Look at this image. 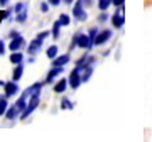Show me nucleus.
<instances>
[{
    "mask_svg": "<svg viewBox=\"0 0 152 142\" xmlns=\"http://www.w3.org/2000/svg\"><path fill=\"white\" fill-rule=\"evenodd\" d=\"M14 10H15V20H17V22L24 24V22L27 20V5H26L24 2H19V4H15Z\"/></svg>",
    "mask_w": 152,
    "mask_h": 142,
    "instance_id": "nucleus-3",
    "label": "nucleus"
},
{
    "mask_svg": "<svg viewBox=\"0 0 152 142\" xmlns=\"http://www.w3.org/2000/svg\"><path fill=\"white\" fill-rule=\"evenodd\" d=\"M98 34V29L96 27H91L90 31H88V39H90V49H91L93 46H95V37H96Z\"/></svg>",
    "mask_w": 152,
    "mask_h": 142,
    "instance_id": "nucleus-20",
    "label": "nucleus"
},
{
    "mask_svg": "<svg viewBox=\"0 0 152 142\" xmlns=\"http://www.w3.org/2000/svg\"><path fill=\"white\" fill-rule=\"evenodd\" d=\"M63 73V66H53L51 70L48 71V76H46V83H53L54 78H58Z\"/></svg>",
    "mask_w": 152,
    "mask_h": 142,
    "instance_id": "nucleus-11",
    "label": "nucleus"
},
{
    "mask_svg": "<svg viewBox=\"0 0 152 142\" xmlns=\"http://www.w3.org/2000/svg\"><path fill=\"white\" fill-rule=\"evenodd\" d=\"M7 4H9V0H0V5H2V7H5Z\"/></svg>",
    "mask_w": 152,
    "mask_h": 142,
    "instance_id": "nucleus-34",
    "label": "nucleus"
},
{
    "mask_svg": "<svg viewBox=\"0 0 152 142\" xmlns=\"http://www.w3.org/2000/svg\"><path fill=\"white\" fill-rule=\"evenodd\" d=\"M76 46H78V32H76L75 36H73V39H71V46H69V48H71V49H75Z\"/></svg>",
    "mask_w": 152,
    "mask_h": 142,
    "instance_id": "nucleus-28",
    "label": "nucleus"
},
{
    "mask_svg": "<svg viewBox=\"0 0 152 142\" xmlns=\"http://www.w3.org/2000/svg\"><path fill=\"white\" fill-rule=\"evenodd\" d=\"M17 36H20V34L17 32V31H10V39H14V37H17Z\"/></svg>",
    "mask_w": 152,
    "mask_h": 142,
    "instance_id": "nucleus-33",
    "label": "nucleus"
},
{
    "mask_svg": "<svg viewBox=\"0 0 152 142\" xmlns=\"http://www.w3.org/2000/svg\"><path fill=\"white\" fill-rule=\"evenodd\" d=\"M68 83H69V86L73 88V90H76V88L81 85V70L80 68H75V70L69 73V78H68Z\"/></svg>",
    "mask_w": 152,
    "mask_h": 142,
    "instance_id": "nucleus-5",
    "label": "nucleus"
},
{
    "mask_svg": "<svg viewBox=\"0 0 152 142\" xmlns=\"http://www.w3.org/2000/svg\"><path fill=\"white\" fill-rule=\"evenodd\" d=\"M73 17H75L76 20H80V22H83V20H86V10H85V5H83V2L81 0H78L75 5H73Z\"/></svg>",
    "mask_w": 152,
    "mask_h": 142,
    "instance_id": "nucleus-4",
    "label": "nucleus"
},
{
    "mask_svg": "<svg viewBox=\"0 0 152 142\" xmlns=\"http://www.w3.org/2000/svg\"><path fill=\"white\" fill-rule=\"evenodd\" d=\"M9 59H10L12 64H20L22 61H24V54H22V51H12Z\"/></svg>",
    "mask_w": 152,
    "mask_h": 142,
    "instance_id": "nucleus-15",
    "label": "nucleus"
},
{
    "mask_svg": "<svg viewBox=\"0 0 152 142\" xmlns=\"http://www.w3.org/2000/svg\"><path fill=\"white\" fill-rule=\"evenodd\" d=\"M22 75H24V64H15V68H14V73H12V80L14 81H19L22 78Z\"/></svg>",
    "mask_w": 152,
    "mask_h": 142,
    "instance_id": "nucleus-16",
    "label": "nucleus"
},
{
    "mask_svg": "<svg viewBox=\"0 0 152 142\" xmlns=\"http://www.w3.org/2000/svg\"><path fill=\"white\" fill-rule=\"evenodd\" d=\"M81 2H83V5H85V7H90V5H91V4H93V0H81Z\"/></svg>",
    "mask_w": 152,
    "mask_h": 142,
    "instance_id": "nucleus-32",
    "label": "nucleus"
},
{
    "mask_svg": "<svg viewBox=\"0 0 152 142\" xmlns=\"http://www.w3.org/2000/svg\"><path fill=\"white\" fill-rule=\"evenodd\" d=\"M110 37H112V31H110V29H103V31H98L96 37H95V46H102V44H105Z\"/></svg>",
    "mask_w": 152,
    "mask_h": 142,
    "instance_id": "nucleus-8",
    "label": "nucleus"
},
{
    "mask_svg": "<svg viewBox=\"0 0 152 142\" xmlns=\"http://www.w3.org/2000/svg\"><path fill=\"white\" fill-rule=\"evenodd\" d=\"M69 54H61V56H56L54 59H53V66H64L69 63Z\"/></svg>",
    "mask_w": 152,
    "mask_h": 142,
    "instance_id": "nucleus-14",
    "label": "nucleus"
},
{
    "mask_svg": "<svg viewBox=\"0 0 152 142\" xmlns=\"http://www.w3.org/2000/svg\"><path fill=\"white\" fill-rule=\"evenodd\" d=\"M5 53V44H4V41H0V56Z\"/></svg>",
    "mask_w": 152,
    "mask_h": 142,
    "instance_id": "nucleus-30",
    "label": "nucleus"
},
{
    "mask_svg": "<svg viewBox=\"0 0 152 142\" xmlns=\"http://www.w3.org/2000/svg\"><path fill=\"white\" fill-rule=\"evenodd\" d=\"M49 2V5H59L61 4V0H48Z\"/></svg>",
    "mask_w": 152,
    "mask_h": 142,
    "instance_id": "nucleus-31",
    "label": "nucleus"
},
{
    "mask_svg": "<svg viewBox=\"0 0 152 142\" xmlns=\"http://www.w3.org/2000/svg\"><path fill=\"white\" fill-rule=\"evenodd\" d=\"M58 54H59V49H58V46H56V44L49 46L48 51H46V56H48V59H54Z\"/></svg>",
    "mask_w": 152,
    "mask_h": 142,
    "instance_id": "nucleus-18",
    "label": "nucleus"
},
{
    "mask_svg": "<svg viewBox=\"0 0 152 142\" xmlns=\"http://www.w3.org/2000/svg\"><path fill=\"white\" fill-rule=\"evenodd\" d=\"M41 10H42V12H48V10H49L48 2H42V4H41Z\"/></svg>",
    "mask_w": 152,
    "mask_h": 142,
    "instance_id": "nucleus-29",
    "label": "nucleus"
},
{
    "mask_svg": "<svg viewBox=\"0 0 152 142\" xmlns=\"http://www.w3.org/2000/svg\"><path fill=\"white\" fill-rule=\"evenodd\" d=\"M49 36V31H42V32H39L36 37L29 42V46H27V53L31 56H36L41 51V46H42V42H44V39Z\"/></svg>",
    "mask_w": 152,
    "mask_h": 142,
    "instance_id": "nucleus-1",
    "label": "nucleus"
},
{
    "mask_svg": "<svg viewBox=\"0 0 152 142\" xmlns=\"http://www.w3.org/2000/svg\"><path fill=\"white\" fill-rule=\"evenodd\" d=\"M73 107H75V105L69 102V98H63L61 100V108L63 110H69V108H73Z\"/></svg>",
    "mask_w": 152,
    "mask_h": 142,
    "instance_id": "nucleus-25",
    "label": "nucleus"
},
{
    "mask_svg": "<svg viewBox=\"0 0 152 142\" xmlns=\"http://www.w3.org/2000/svg\"><path fill=\"white\" fill-rule=\"evenodd\" d=\"M7 108H9V100H7V95L4 93L0 97V115H5Z\"/></svg>",
    "mask_w": 152,
    "mask_h": 142,
    "instance_id": "nucleus-19",
    "label": "nucleus"
},
{
    "mask_svg": "<svg viewBox=\"0 0 152 142\" xmlns=\"http://www.w3.org/2000/svg\"><path fill=\"white\" fill-rule=\"evenodd\" d=\"M108 19H110V17H108V14H107V10H102V14L98 15V20H100V22H107Z\"/></svg>",
    "mask_w": 152,
    "mask_h": 142,
    "instance_id": "nucleus-26",
    "label": "nucleus"
},
{
    "mask_svg": "<svg viewBox=\"0 0 152 142\" xmlns=\"http://www.w3.org/2000/svg\"><path fill=\"white\" fill-rule=\"evenodd\" d=\"M26 46V39L22 36H17V37L10 39V44H9V49L10 51H22V48Z\"/></svg>",
    "mask_w": 152,
    "mask_h": 142,
    "instance_id": "nucleus-9",
    "label": "nucleus"
},
{
    "mask_svg": "<svg viewBox=\"0 0 152 142\" xmlns=\"http://www.w3.org/2000/svg\"><path fill=\"white\" fill-rule=\"evenodd\" d=\"M5 117L9 119V120H15L17 117H20V110L17 108V105H12V107H9V108H7Z\"/></svg>",
    "mask_w": 152,
    "mask_h": 142,
    "instance_id": "nucleus-12",
    "label": "nucleus"
},
{
    "mask_svg": "<svg viewBox=\"0 0 152 142\" xmlns=\"http://www.w3.org/2000/svg\"><path fill=\"white\" fill-rule=\"evenodd\" d=\"M64 4H73V0H63Z\"/></svg>",
    "mask_w": 152,
    "mask_h": 142,
    "instance_id": "nucleus-35",
    "label": "nucleus"
},
{
    "mask_svg": "<svg viewBox=\"0 0 152 142\" xmlns=\"http://www.w3.org/2000/svg\"><path fill=\"white\" fill-rule=\"evenodd\" d=\"M125 4V0H112V5H115L117 9H122Z\"/></svg>",
    "mask_w": 152,
    "mask_h": 142,
    "instance_id": "nucleus-27",
    "label": "nucleus"
},
{
    "mask_svg": "<svg viewBox=\"0 0 152 142\" xmlns=\"http://www.w3.org/2000/svg\"><path fill=\"white\" fill-rule=\"evenodd\" d=\"M58 20H59V24H61V26H63V27H64V26H69L71 19H69V15H66V14H61V15H59V19H58Z\"/></svg>",
    "mask_w": 152,
    "mask_h": 142,
    "instance_id": "nucleus-24",
    "label": "nucleus"
},
{
    "mask_svg": "<svg viewBox=\"0 0 152 142\" xmlns=\"http://www.w3.org/2000/svg\"><path fill=\"white\" fill-rule=\"evenodd\" d=\"M19 91V86H17V81H7V83H4V93L7 95V98L9 97H14L15 93Z\"/></svg>",
    "mask_w": 152,
    "mask_h": 142,
    "instance_id": "nucleus-10",
    "label": "nucleus"
},
{
    "mask_svg": "<svg viewBox=\"0 0 152 142\" xmlns=\"http://www.w3.org/2000/svg\"><path fill=\"white\" fill-rule=\"evenodd\" d=\"M110 20H112V26H113L115 29H120L122 26L125 24V17H124V7L120 9L118 12H115L113 15L110 17Z\"/></svg>",
    "mask_w": 152,
    "mask_h": 142,
    "instance_id": "nucleus-7",
    "label": "nucleus"
},
{
    "mask_svg": "<svg viewBox=\"0 0 152 142\" xmlns=\"http://www.w3.org/2000/svg\"><path fill=\"white\" fill-rule=\"evenodd\" d=\"M68 85H69V83H68V80L61 78L59 81H58V83L54 85V91H56V93H63V91L66 90V88H68Z\"/></svg>",
    "mask_w": 152,
    "mask_h": 142,
    "instance_id": "nucleus-17",
    "label": "nucleus"
},
{
    "mask_svg": "<svg viewBox=\"0 0 152 142\" xmlns=\"http://www.w3.org/2000/svg\"><path fill=\"white\" fill-rule=\"evenodd\" d=\"M39 103H41V98H39V95H32L31 98H29V102H27V107H26V110L20 113V120H26L29 115L32 113L34 110L39 107Z\"/></svg>",
    "mask_w": 152,
    "mask_h": 142,
    "instance_id": "nucleus-2",
    "label": "nucleus"
},
{
    "mask_svg": "<svg viewBox=\"0 0 152 142\" xmlns=\"http://www.w3.org/2000/svg\"><path fill=\"white\" fill-rule=\"evenodd\" d=\"M112 5V0H98V9L100 10H107Z\"/></svg>",
    "mask_w": 152,
    "mask_h": 142,
    "instance_id": "nucleus-23",
    "label": "nucleus"
},
{
    "mask_svg": "<svg viewBox=\"0 0 152 142\" xmlns=\"http://www.w3.org/2000/svg\"><path fill=\"white\" fill-rule=\"evenodd\" d=\"M78 48H83V49H90V39H88L86 34L78 32Z\"/></svg>",
    "mask_w": 152,
    "mask_h": 142,
    "instance_id": "nucleus-13",
    "label": "nucleus"
},
{
    "mask_svg": "<svg viewBox=\"0 0 152 142\" xmlns=\"http://www.w3.org/2000/svg\"><path fill=\"white\" fill-rule=\"evenodd\" d=\"M61 27H63V26L59 24V20H56V22H54V26H53V31H51V36H53L54 39L59 37V34H61Z\"/></svg>",
    "mask_w": 152,
    "mask_h": 142,
    "instance_id": "nucleus-21",
    "label": "nucleus"
},
{
    "mask_svg": "<svg viewBox=\"0 0 152 142\" xmlns=\"http://www.w3.org/2000/svg\"><path fill=\"white\" fill-rule=\"evenodd\" d=\"M41 90H42V83H34V85H31L27 90H24V93H22L20 97L29 100L32 95H41Z\"/></svg>",
    "mask_w": 152,
    "mask_h": 142,
    "instance_id": "nucleus-6",
    "label": "nucleus"
},
{
    "mask_svg": "<svg viewBox=\"0 0 152 142\" xmlns=\"http://www.w3.org/2000/svg\"><path fill=\"white\" fill-rule=\"evenodd\" d=\"M27 102H29V100L22 98V97H20V98H19V100H17V102H15L17 108L20 110V113H22V112H24V110H26V107H27Z\"/></svg>",
    "mask_w": 152,
    "mask_h": 142,
    "instance_id": "nucleus-22",
    "label": "nucleus"
}]
</instances>
